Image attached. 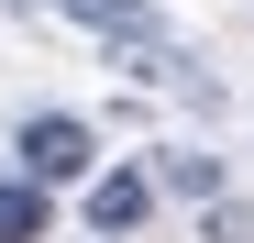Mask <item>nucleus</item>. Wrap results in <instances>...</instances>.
Segmentation results:
<instances>
[{
	"label": "nucleus",
	"mask_w": 254,
	"mask_h": 243,
	"mask_svg": "<svg viewBox=\"0 0 254 243\" xmlns=\"http://www.w3.org/2000/svg\"><path fill=\"white\" fill-rule=\"evenodd\" d=\"M11 155H22V177H45V188H89V166H100V133L77 111H33L22 133H11Z\"/></svg>",
	"instance_id": "1"
},
{
	"label": "nucleus",
	"mask_w": 254,
	"mask_h": 243,
	"mask_svg": "<svg viewBox=\"0 0 254 243\" xmlns=\"http://www.w3.org/2000/svg\"><path fill=\"white\" fill-rule=\"evenodd\" d=\"M144 210H155V177H144V166H111V177H89V232H100V243L144 232Z\"/></svg>",
	"instance_id": "2"
},
{
	"label": "nucleus",
	"mask_w": 254,
	"mask_h": 243,
	"mask_svg": "<svg viewBox=\"0 0 254 243\" xmlns=\"http://www.w3.org/2000/svg\"><path fill=\"white\" fill-rule=\"evenodd\" d=\"M66 22H89L100 45H166V22H155V0H56Z\"/></svg>",
	"instance_id": "3"
},
{
	"label": "nucleus",
	"mask_w": 254,
	"mask_h": 243,
	"mask_svg": "<svg viewBox=\"0 0 254 243\" xmlns=\"http://www.w3.org/2000/svg\"><path fill=\"white\" fill-rule=\"evenodd\" d=\"M45 221H56L45 177H0V243H45Z\"/></svg>",
	"instance_id": "4"
},
{
	"label": "nucleus",
	"mask_w": 254,
	"mask_h": 243,
	"mask_svg": "<svg viewBox=\"0 0 254 243\" xmlns=\"http://www.w3.org/2000/svg\"><path fill=\"white\" fill-rule=\"evenodd\" d=\"M155 188H177V199H221V155H155Z\"/></svg>",
	"instance_id": "5"
},
{
	"label": "nucleus",
	"mask_w": 254,
	"mask_h": 243,
	"mask_svg": "<svg viewBox=\"0 0 254 243\" xmlns=\"http://www.w3.org/2000/svg\"><path fill=\"white\" fill-rule=\"evenodd\" d=\"M199 243H254V210L243 199H199Z\"/></svg>",
	"instance_id": "6"
}]
</instances>
